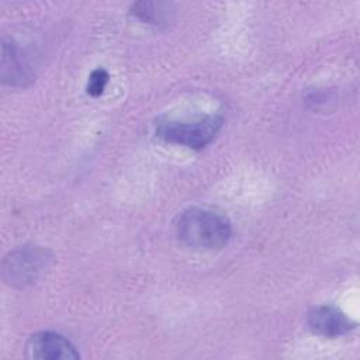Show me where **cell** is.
Instances as JSON below:
<instances>
[{
	"mask_svg": "<svg viewBox=\"0 0 360 360\" xmlns=\"http://www.w3.org/2000/svg\"><path fill=\"white\" fill-rule=\"evenodd\" d=\"M176 233L188 248L198 250L222 249L232 233L229 221L211 210L188 208L176 221Z\"/></svg>",
	"mask_w": 360,
	"mask_h": 360,
	"instance_id": "6da1fadb",
	"label": "cell"
},
{
	"mask_svg": "<svg viewBox=\"0 0 360 360\" xmlns=\"http://www.w3.org/2000/svg\"><path fill=\"white\" fill-rule=\"evenodd\" d=\"M222 122V115H207L197 120H166L158 124L156 135L169 143L201 149L215 138Z\"/></svg>",
	"mask_w": 360,
	"mask_h": 360,
	"instance_id": "7a4b0ae2",
	"label": "cell"
},
{
	"mask_svg": "<svg viewBox=\"0 0 360 360\" xmlns=\"http://www.w3.org/2000/svg\"><path fill=\"white\" fill-rule=\"evenodd\" d=\"M51 253L39 246H24L11 252L3 262V277L14 287L35 283L49 267Z\"/></svg>",
	"mask_w": 360,
	"mask_h": 360,
	"instance_id": "3957f363",
	"label": "cell"
},
{
	"mask_svg": "<svg viewBox=\"0 0 360 360\" xmlns=\"http://www.w3.org/2000/svg\"><path fill=\"white\" fill-rule=\"evenodd\" d=\"M25 353L30 359L42 360H72L80 357L76 347L66 338L49 330L32 335L27 342Z\"/></svg>",
	"mask_w": 360,
	"mask_h": 360,
	"instance_id": "277c9868",
	"label": "cell"
},
{
	"mask_svg": "<svg viewBox=\"0 0 360 360\" xmlns=\"http://www.w3.org/2000/svg\"><path fill=\"white\" fill-rule=\"evenodd\" d=\"M309 329L323 338H338L354 329L356 323L339 308L330 305H319L308 312L307 318Z\"/></svg>",
	"mask_w": 360,
	"mask_h": 360,
	"instance_id": "5b68a950",
	"label": "cell"
},
{
	"mask_svg": "<svg viewBox=\"0 0 360 360\" xmlns=\"http://www.w3.org/2000/svg\"><path fill=\"white\" fill-rule=\"evenodd\" d=\"M1 75L6 83L13 86H24L32 80L31 70L22 58V53L14 44H3V59H1Z\"/></svg>",
	"mask_w": 360,
	"mask_h": 360,
	"instance_id": "8992f818",
	"label": "cell"
},
{
	"mask_svg": "<svg viewBox=\"0 0 360 360\" xmlns=\"http://www.w3.org/2000/svg\"><path fill=\"white\" fill-rule=\"evenodd\" d=\"M134 14L143 21L159 24L163 21V18L167 15L169 6L166 3H146L141 1L134 4Z\"/></svg>",
	"mask_w": 360,
	"mask_h": 360,
	"instance_id": "52a82bcc",
	"label": "cell"
},
{
	"mask_svg": "<svg viewBox=\"0 0 360 360\" xmlns=\"http://www.w3.org/2000/svg\"><path fill=\"white\" fill-rule=\"evenodd\" d=\"M108 77L110 76L104 69L93 70L91 75L89 76V82H87V87H86L87 94L93 96V97H98L104 91V89L108 83Z\"/></svg>",
	"mask_w": 360,
	"mask_h": 360,
	"instance_id": "ba28073f",
	"label": "cell"
}]
</instances>
